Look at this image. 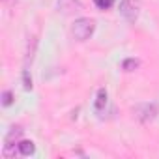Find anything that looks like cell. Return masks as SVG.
<instances>
[{"label": "cell", "mask_w": 159, "mask_h": 159, "mask_svg": "<svg viewBox=\"0 0 159 159\" xmlns=\"http://www.w3.org/2000/svg\"><path fill=\"white\" fill-rule=\"evenodd\" d=\"M94 28H96V25H94L92 19H88V17H79V19H75L71 32H73V38L77 41H86L94 34Z\"/></svg>", "instance_id": "cell-1"}, {"label": "cell", "mask_w": 159, "mask_h": 159, "mask_svg": "<svg viewBox=\"0 0 159 159\" xmlns=\"http://www.w3.org/2000/svg\"><path fill=\"white\" fill-rule=\"evenodd\" d=\"M120 15L127 23H135L139 19V2H137V0H122V4H120Z\"/></svg>", "instance_id": "cell-2"}, {"label": "cell", "mask_w": 159, "mask_h": 159, "mask_svg": "<svg viewBox=\"0 0 159 159\" xmlns=\"http://www.w3.org/2000/svg\"><path fill=\"white\" fill-rule=\"evenodd\" d=\"M107 103H109V94H107L105 88H99L98 90V96H96V103H94L96 112H103L107 109Z\"/></svg>", "instance_id": "cell-3"}, {"label": "cell", "mask_w": 159, "mask_h": 159, "mask_svg": "<svg viewBox=\"0 0 159 159\" xmlns=\"http://www.w3.org/2000/svg\"><path fill=\"white\" fill-rule=\"evenodd\" d=\"M17 148H19V153H21V155H26V157L36 152V146H34L32 140H21V142L17 144Z\"/></svg>", "instance_id": "cell-4"}, {"label": "cell", "mask_w": 159, "mask_h": 159, "mask_svg": "<svg viewBox=\"0 0 159 159\" xmlns=\"http://www.w3.org/2000/svg\"><path fill=\"white\" fill-rule=\"evenodd\" d=\"M58 8L64 13H69L73 8H79V2H77V0H58Z\"/></svg>", "instance_id": "cell-5"}, {"label": "cell", "mask_w": 159, "mask_h": 159, "mask_svg": "<svg viewBox=\"0 0 159 159\" xmlns=\"http://www.w3.org/2000/svg\"><path fill=\"white\" fill-rule=\"evenodd\" d=\"M137 67H139V60H135V58H127V60L122 62V69L124 71H135Z\"/></svg>", "instance_id": "cell-6"}, {"label": "cell", "mask_w": 159, "mask_h": 159, "mask_svg": "<svg viewBox=\"0 0 159 159\" xmlns=\"http://www.w3.org/2000/svg\"><path fill=\"white\" fill-rule=\"evenodd\" d=\"M94 4L99 10H109V8L114 6V0H94Z\"/></svg>", "instance_id": "cell-7"}, {"label": "cell", "mask_w": 159, "mask_h": 159, "mask_svg": "<svg viewBox=\"0 0 159 159\" xmlns=\"http://www.w3.org/2000/svg\"><path fill=\"white\" fill-rule=\"evenodd\" d=\"M2 103H4L6 107H10V105L13 103V94H11V92H4V94H2Z\"/></svg>", "instance_id": "cell-8"}, {"label": "cell", "mask_w": 159, "mask_h": 159, "mask_svg": "<svg viewBox=\"0 0 159 159\" xmlns=\"http://www.w3.org/2000/svg\"><path fill=\"white\" fill-rule=\"evenodd\" d=\"M23 81H25V88L32 90V79L28 77V69H25V73H23Z\"/></svg>", "instance_id": "cell-9"}]
</instances>
